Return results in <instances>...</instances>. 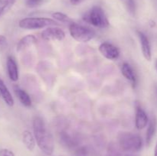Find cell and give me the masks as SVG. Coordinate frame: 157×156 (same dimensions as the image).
<instances>
[{
	"label": "cell",
	"instance_id": "2",
	"mask_svg": "<svg viewBox=\"0 0 157 156\" xmlns=\"http://www.w3.org/2000/svg\"><path fill=\"white\" fill-rule=\"evenodd\" d=\"M117 140L120 148L124 151L137 152L143 147L140 136L129 132H121L117 136Z\"/></svg>",
	"mask_w": 157,
	"mask_h": 156
},
{
	"label": "cell",
	"instance_id": "3",
	"mask_svg": "<svg viewBox=\"0 0 157 156\" xmlns=\"http://www.w3.org/2000/svg\"><path fill=\"white\" fill-rule=\"evenodd\" d=\"M83 20L99 28H105L110 25L105 12L100 6H94L87 11L83 15Z\"/></svg>",
	"mask_w": 157,
	"mask_h": 156
},
{
	"label": "cell",
	"instance_id": "7",
	"mask_svg": "<svg viewBox=\"0 0 157 156\" xmlns=\"http://www.w3.org/2000/svg\"><path fill=\"white\" fill-rule=\"evenodd\" d=\"M99 51L105 58L111 61L117 60L120 56V50L116 46L108 42H104L100 44Z\"/></svg>",
	"mask_w": 157,
	"mask_h": 156
},
{
	"label": "cell",
	"instance_id": "29",
	"mask_svg": "<svg viewBox=\"0 0 157 156\" xmlns=\"http://www.w3.org/2000/svg\"><path fill=\"white\" fill-rule=\"evenodd\" d=\"M0 96H1V94H0Z\"/></svg>",
	"mask_w": 157,
	"mask_h": 156
},
{
	"label": "cell",
	"instance_id": "5",
	"mask_svg": "<svg viewBox=\"0 0 157 156\" xmlns=\"http://www.w3.org/2000/svg\"><path fill=\"white\" fill-rule=\"evenodd\" d=\"M58 24L56 21L48 18H25L20 20L18 23V26L21 28L28 30L40 29Z\"/></svg>",
	"mask_w": 157,
	"mask_h": 156
},
{
	"label": "cell",
	"instance_id": "11",
	"mask_svg": "<svg viewBox=\"0 0 157 156\" xmlns=\"http://www.w3.org/2000/svg\"><path fill=\"white\" fill-rule=\"evenodd\" d=\"M6 67H7V72L9 78L12 81H17L18 80V69L16 62L12 57H8L6 61Z\"/></svg>",
	"mask_w": 157,
	"mask_h": 156
},
{
	"label": "cell",
	"instance_id": "27",
	"mask_svg": "<svg viewBox=\"0 0 157 156\" xmlns=\"http://www.w3.org/2000/svg\"><path fill=\"white\" fill-rule=\"evenodd\" d=\"M126 156H136V155H134V154H127V155H126Z\"/></svg>",
	"mask_w": 157,
	"mask_h": 156
},
{
	"label": "cell",
	"instance_id": "23",
	"mask_svg": "<svg viewBox=\"0 0 157 156\" xmlns=\"http://www.w3.org/2000/svg\"><path fill=\"white\" fill-rule=\"evenodd\" d=\"M0 156H15V154L11 150L7 148H2L0 149Z\"/></svg>",
	"mask_w": 157,
	"mask_h": 156
},
{
	"label": "cell",
	"instance_id": "21",
	"mask_svg": "<svg viewBox=\"0 0 157 156\" xmlns=\"http://www.w3.org/2000/svg\"><path fill=\"white\" fill-rule=\"evenodd\" d=\"M127 7L130 13L131 14L135 13L136 6H135V2L133 0H127Z\"/></svg>",
	"mask_w": 157,
	"mask_h": 156
},
{
	"label": "cell",
	"instance_id": "19",
	"mask_svg": "<svg viewBox=\"0 0 157 156\" xmlns=\"http://www.w3.org/2000/svg\"><path fill=\"white\" fill-rule=\"evenodd\" d=\"M15 2L16 0H0V18L10 10Z\"/></svg>",
	"mask_w": 157,
	"mask_h": 156
},
{
	"label": "cell",
	"instance_id": "10",
	"mask_svg": "<svg viewBox=\"0 0 157 156\" xmlns=\"http://www.w3.org/2000/svg\"><path fill=\"white\" fill-rule=\"evenodd\" d=\"M138 37H139L140 41L143 55L146 60L150 61L152 59V50L150 41L147 35L143 33L142 32H138Z\"/></svg>",
	"mask_w": 157,
	"mask_h": 156
},
{
	"label": "cell",
	"instance_id": "6",
	"mask_svg": "<svg viewBox=\"0 0 157 156\" xmlns=\"http://www.w3.org/2000/svg\"><path fill=\"white\" fill-rule=\"evenodd\" d=\"M41 38L46 41H61L65 38V33L62 29L56 27H48L42 31Z\"/></svg>",
	"mask_w": 157,
	"mask_h": 156
},
{
	"label": "cell",
	"instance_id": "8",
	"mask_svg": "<svg viewBox=\"0 0 157 156\" xmlns=\"http://www.w3.org/2000/svg\"><path fill=\"white\" fill-rule=\"evenodd\" d=\"M59 140L64 147L68 148H75L79 144V139L77 136L66 131H61L59 133Z\"/></svg>",
	"mask_w": 157,
	"mask_h": 156
},
{
	"label": "cell",
	"instance_id": "25",
	"mask_svg": "<svg viewBox=\"0 0 157 156\" xmlns=\"http://www.w3.org/2000/svg\"><path fill=\"white\" fill-rule=\"evenodd\" d=\"M82 0H70L71 3L73 5H78V3H80Z\"/></svg>",
	"mask_w": 157,
	"mask_h": 156
},
{
	"label": "cell",
	"instance_id": "13",
	"mask_svg": "<svg viewBox=\"0 0 157 156\" xmlns=\"http://www.w3.org/2000/svg\"><path fill=\"white\" fill-rule=\"evenodd\" d=\"M121 72H122L123 76L131 83L133 87H135L136 84V76L130 64L128 63H124L121 67Z\"/></svg>",
	"mask_w": 157,
	"mask_h": 156
},
{
	"label": "cell",
	"instance_id": "17",
	"mask_svg": "<svg viewBox=\"0 0 157 156\" xmlns=\"http://www.w3.org/2000/svg\"><path fill=\"white\" fill-rule=\"evenodd\" d=\"M22 141L25 146L27 148L28 150L31 151H33L35 147V138L30 131L25 130L23 132Z\"/></svg>",
	"mask_w": 157,
	"mask_h": 156
},
{
	"label": "cell",
	"instance_id": "22",
	"mask_svg": "<svg viewBox=\"0 0 157 156\" xmlns=\"http://www.w3.org/2000/svg\"><path fill=\"white\" fill-rule=\"evenodd\" d=\"M8 45L7 39L4 35H0V51H2L3 50L6 48Z\"/></svg>",
	"mask_w": 157,
	"mask_h": 156
},
{
	"label": "cell",
	"instance_id": "24",
	"mask_svg": "<svg viewBox=\"0 0 157 156\" xmlns=\"http://www.w3.org/2000/svg\"><path fill=\"white\" fill-rule=\"evenodd\" d=\"M41 0H28L27 6L29 7H35V6H38Z\"/></svg>",
	"mask_w": 157,
	"mask_h": 156
},
{
	"label": "cell",
	"instance_id": "12",
	"mask_svg": "<svg viewBox=\"0 0 157 156\" xmlns=\"http://www.w3.org/2000/svg\"><path fill=\"white\" fill-rule=\"evenodd\" d=\"M37 42V38L32 35H28L23 37L19 40L16 46V50L18 52L22 51L29 47H32Z\"/></svg>",
	"mask_w": 157,
	"mask_h": 156
},
{
	"label": "cell",
	"instance_id": "18",
	"mask_svg": "<svg viewBox=\"0 0 157 156\" xmlns=\"http://www.w3.org/2000/svg\"><path fill=\"white\" fill-rule=\"evenodd\" d=\"M73 156H95V151L89 145H83L75 150Z\"/></svg>",
	"mask_w": 157,
	"mask_h": 156
},
{
	"label": "cell",
	"instance_id": "1",
	"mask_svg": "<svg viewBox=\"0 0 157 156\" xmlns=\"http://www.w3.org/2000/svg\"><path fill=\"white\" fill-rule=\"evenodd\" d=\"M33 131L37 145L41 151L47 155H52L55 149L53 137L47 129L44 121L38 116L33 119Z\"/></svg>",
	"mask_w": 157,
	"mask_h": 156
},
{
	"label": "cell",
	"instance_id": "16",
	"mask_svg": "<svg viewBox=\"0 0 157 156\" xmlns=\"http://www.w3.org/2000/svg\"><path fill=\"white\" fill-rule=\"evenodd\" d=\"M156 131V120L155 117H152L149 120L148 128H147V134H146V142L147 145H150L155 136Z\"/></svg>",
	"mask_w": 157,
	"mask_h": 156
},
{
	"label": "cell",
	"instance_id": "15",
	"mask_svg": "<svg viewBox=\"0 0 157 156\" xmlns=\"http://www.w3.org/2000/svg\"><path fill=\"white\" fill-rule=\"evenodd\" d=\"M15 93L23 106L25 107H30L32 106V99L29 95L24 90L18 87H15Z\"/></svg>",
	"mask_w": 157,
	"mask_h": 156
},
{
	"label": "cell",
	"instance_id": "4",
	"mask_svg": "<svg viewBox=\"0 0 157 156\" xmlns=\"http://www.w3.org/2000/svg\"><path fill=\"white\" fill-rule=\"evenodd\" d=\"M69 32L75 41L83 43L90 41L96 35L93 29L75 22L71 23L69 25Z\"/></svg>",
	"mask_w": 157,
	"mask_h": 156
},
{
	"label": "cell",
	"instance_id": "28",
	"mask_svg": "<svg viewBox=\"0 0 157 156\" xmlns=\"http://www.w3.org/2000/svg\"><path fill=\"white\" fill-rule=\"evenodd\" d=\"M155 65H156V71H157V60L156 61V64H155Z\"/></svg>",
	"mask_w": 157,
	"mask_h": 156
},
{
	"label": "cell",
	"instance_id": "14",
	"mask_svg": "<svg viewBox=\"0 0 157 156\" xmlns=\"http://www.w3.org/2000/svg\"><path fill=\"white\" fill-rule=\"evenodd\" d=\"M0 94L2 97L3 98L6 103L9 106H14V99L12 97V94L9 92V89L7 88L6 85L5 84L4 81L2 79H0Z\"/></svg>",
	"mask_w": 157,
	"mask_h": 156
},
{
	"label": "cell",
	"instance_id": "26",
	"mask_svg": "<svg viewBox=\"0 0 157 156\" xmlns=\"http://www.w3.org/2000/svg\"><path fill=\"white\" fill-rule=\"evenodd\" d=\"M154 156H157V142H156V147H155V149H154Z\"/></svg>",
	"mask_w": 157,
	"mask_h": 156
},
{
	"label": "cell",
	"instance_id": "20",
	"mask_svg": "<svg viewBox=\"0 0 157 156\" xmlns=\"http://www.w3.org/2000/svg\"><path fill=\"white\" fill-rule=\"evenodd\" d=\"M52 16L57 21H60V22L63 23H72V20L67 16L65 14L62 13V12H55V13L52 14Z\"/></svg>",
	"mask_w": 157,
	"mask_h": 156
},
{
	"label": "cell",
	"instance_id": "9",
	"mask_svg": "<svg viewBox=\"0 0 157 156\" xmlns=\"http://www.w3.org/2000/svg\"><path fill=\"white\" fill-rule=\"evenodd\" d=\"M149 123V118L146 112L140 105L136 106V116H135V125L137 129L142 130Z\"/></svg>",
	"mask_w": 157,
	"mask_h": 156
}]
</instances>
